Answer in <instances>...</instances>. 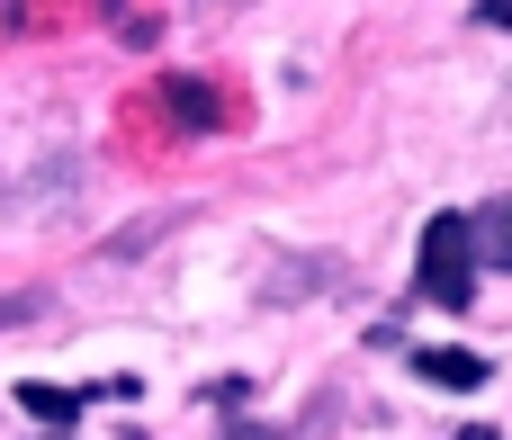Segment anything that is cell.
Instances as JSON below:
<instances>
[{
    "mask_svg": "<svg viewBox=\"0 0 512 440\" xmlns=\"http://www.w3.org/2000/svg\"><path fill=\"white\" fill-rule=\"evenodd\" d=\"M414 288H423L432 306H450V315L477 306V243H468V216H432V225H423V270H414Z\"/></svg>",
    "mask_w": 512,
    "mask_h": 440,
    "instance_id": "6da1fadb",
    "label": "cell"
},
{
    "mask_svg": "<svg viewBox=\"0 0 512 440\" xmlns=\"http://www.w3.org/2000/svg\"><path fill=\"white\" fill-rule=\"evenodd\" d=\"M468 243H477V270H512V198L468 216Z\"/></svg>",
    "mask_w": 512,
    "mask_h": 440,
    "instance_id": "7a4b0ae2",
    "label": "cell"
},
{
    "mask_svg": "<svg viewBox=\"0 0 512 440\" xmlns=\"http://www.w3.org/2000/svg\"><path fill=\"white\" fill-rule=\"evenodd\" d=\"M414 369H423L432 387H486V378H495L477 351H414Z\"/></svg>",
    "mask_w": 512,
    "mask_h": 440,
    "instance_id": "3957f363",
    "label": "cell"
},
{
    "mask_svg": "<svg viewBox=\"0 0 512 440\" xmlns=\"http://www.w3.org/2000/svg\"><path fill=\"white\" fill-rule=\"evenodd\" d=\"M90 396H99V387H36V378H27V387H18V405H27V414H36V423H72V414H81V405H90Z\"/></svg>",
    "mask_w": 512,
    "mask_h": 440,
    "instance_id": "277c9868",
    "label": "cell"
},
{
    "mask_svg": "<svg viewBox=\"0 0 512 440\" xmlns=\"http://www.w3.org/2000/svg\"><path fill=\"white\" fill-rule=\"evenodd\" d=\"M171 117H180V126H216V99H207V81H171Z\"/></svg>",
    "mask_w": 512,
    "mask_h": 440,
    "instance_id": "5b68a950",
    "label": "cell"
},
{
    "mask_svg": "<svg viewBox=\"0 0 512 440\" xmlns=\"http://www.w3.org/2000/svg\"><path fill=\"white\" fill-rule=\"evenodd\" d=\"M468 18H486V27H512V0H477Z\"/></svg>",
    "mask_w": 512,
    "mask_h": 440,
    "instance_id": "8992f818",
    "label": "cell"
},
{
    "mask_svg": "<svg viewBox=\"0 0 512 440\" xmlns=\"http://www.w3.org/2000/svg\"><path fill=\"white\" fill-rule=\"evenodd\" d=\"M18 315H36V297H9V306H0V324H18Z\"/></svg>",
    "mask_w": 512,
    "mask_h": 440,
    "instance_id": "52a82bcc",
    "label": "cell"
},
{
    "mask_svg": "<svg viewBox=\"0 0 512 440\" xmlns=\"http://www.w3.org/2000/svg\"><path fill=\"white\" fill-rule=\"evenodd\" d=\"M468 440H495V432H468Z\"/></svg>",
    "mask_w": 512,
    "mask_h": 440,
    "instance_id": "ba28073f",
    "label": "cell"
}]
</instances>
